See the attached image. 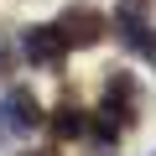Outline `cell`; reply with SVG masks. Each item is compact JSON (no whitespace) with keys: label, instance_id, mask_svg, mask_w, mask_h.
<instances>
[{"label":"cell","instance_id":"cell-2","mask_svg":"<svg viewBox=\"0 0 156 156\" xmlns=\"http://www.w3.org/2000/svg\"><path fill=\"white\" fill-rule=\"evenodd\" d=\"M57 31H62L68 47H94L109 31V16L99 5H89V0H73V5H62V16H57Z\"/></svg>","mask_w":156,"mask_h":156},{"label":"cell","instance_id":"cell-5","mask_svg":"<svg viewBox=\"0 0 156 156\" xmlns=\"http://www.w3.org/2000/svg\"><path fill=\"white\" fill-rule=\"evenodd\" d=\"M52 135H57V140H83V135H89V115L78 109L68 94H62V104L52 109Z\"/></svg>","mask_w":156,"mask_h":156},{"label":"cell","instance_id":"cell-6","mask_svg":"<svg viewBox=\"0 0 156 156\" xmlns=\"http://www.w3.org/2000/svg\"><path fill=\"white\" fill-rule=\"evenodd\" d=\"M5 73H16V42L0 31V78H5Z\"/></svg>","mask_w":156,"mask_h":156},{"label":"cell","instance_id":"cell-4","mask_svg":"<svg viewBox=\"0 0 156 156\" xmlns=\"http://www.w3.org/2000/svg\"><path fill=\"white\" fill-rule=\"evenodd\" d=\"M21 52H26V62H37V68H57L62 52H68V42H62L57 26H26V31H21Z\"/></svg>","mask_w":156,"mask_h":156},{"label":"cell","instance_id":"cell-3","mask_svg":"<svg viewBox=\"0 0 156 156\" xmlns=\"http://www.w3.org/2000/svg\"><path fill=\"white\" fill-rule=\"evenodd\" d=\"M37 125H42V104H37L31 89H11L5 99H0V130L5 135H26Z\"/></svg>","mask_w":156,"mask_h":156},{"label":"cell","instance_id":"cell-1","mask_svg":"<svg viewBox=\"0 0 156 156\" xmlns=\"http://www.w3.org/2000/svg\"><path fill=\"white\" fill-rule=\"evenodd\" d=\"M120 130H130L135 120H140V109H146V89H140V78L135 73H125V68H109L104 73V104H99Z\"/></svg>","mask_w":156,"mask_h":156}]
</instances>
